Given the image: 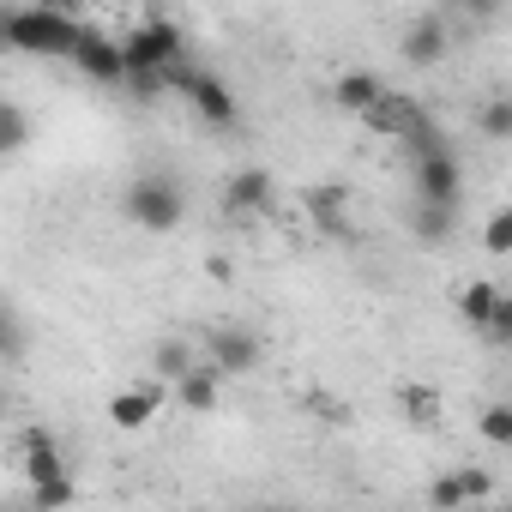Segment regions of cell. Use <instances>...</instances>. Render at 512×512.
<instances>
[{"instance_id":"1","label":"cell","mask_w":512,"mask_h":512,"mask_svg":"<svg viewBox=\"0 0 512 512\" xmlns=\"http://www.w3.org/2000/svg\"><path fill=\"white\" fill-rule=\"evenodd\" d=\"M0 37H7V49H31V55H79L85 43V25L61 7H7L0 13Z\"/></svg>"},{"instance_id":"2","label":"cell","mask_w":512,"mask_h":512,"mask_svg":"<svg viewBox=\"0 0 512 512\" xmlns=\"http://www.w3.org/2000/svg\"><path fill=\"white\" fill-rule=\"evenodd\" d=\"M121 211H127L139 229H151V235H169V229L181 223L187 199H181L175 175H133V181H127V193H121Z\"/></svg>"},{"instance_id":"3","label":"cell","mask_w":512,"mask_h":512,"mask_svg":"<svg viewBox=\"0 0 512 512\" xmlns=\"http://www.w3.org/2000/svg\"><path fill=\"white\" fill-rule=\"evenodd\" d=\"M416 151V199L422 205H458V193H464V169H458V157H452V145L440 139V133H428V139H416L410 145Z\"/></svg>"},{"instance_id":"4","label":"cell","mask_w":512,"mask_h":512,"mask_svg":"<svg viewBox=\"0 0 512 512\" xmlns=\"http://www.w3.org/2000/svg\"><path fill=\"white\" fill-rule=\"evenodd\" d=\"M169 85H181L187 91V103L199 109V121L205 127H217V133H229L235 121H241V103H235V91L217 79V73H205V67H187V61H175L169 67Z\"/></svg>"},{"instance_id":"5","label":"cell","mask_w":512,"mask_h":512,"mask_svg":"<svg viewBox=\"0 0 512 512\" xmlns=\"http://www.w3.org/2000/svg\"><path fill=\"white\" fill-rule=\"evenodd\" d=\"M121 49H127V79L169 73L175 61H187V55H181L187 43H181V31H175L169 19H139V25H133V37H127Z\"/></svg>"},{"instance_id":"6","label":"cell","mask_w":512,"mask_h":512,"mask_svg":"<svg viewBox=\"0 0 512 512\" xmlns=\"http://www.w3.org/2000/svg\"><path fill=\"white\" fill-rule=\"evenodd\" d=\"M25 470H31V500H37V512H61V506L73 500V470L61 464V452H55L49 434H31Z\"/></svg>"},{"instance_id":"7","label":"cell","mask_w":512,"mask_h":512,"mask_svg":"<svg viewBox=\"0 0 512 512\" xmlns=\"http://www.w3.org/2000/svg\"><path fill=\"white\" fill-rule=\"evenodd\" d=\"M175 398V386H163V380H133V386H121L115 398H109V428H121V434H139L163 404Z\"/></svg>"},{"instance_id":"8","label":"cell","mask_w":512,"mask_h":512,"mask_svg":"<svg viewBox=\"0 0 512 512\" xmlns=\"http://www.w3.org/2000/svg\"><path fill=\"white\" fill-rule=\"evenodd\" d=\"M362 121H368L374 133H386V139H410V145L434 133V127H428V109H422L416 97H404V91H386V97H380Z\"/></svg>"},{"instance_id":"9","label":"cell","mask_w":512,"mask_h":512,"mask_svg":"<svg viewBox=\"0 0 512 512\" xmlns=\"http://www.w3.org/2000/svg\"><path fill=\"white\" fill-rule=\"evenodd\" d=\"M446 49H452L446 13H416V19L404 25V37H398V55H404L410 67H440V61H446Z\"/></svg>"},{"instance_id":"10","label":"cell","mask_w":512,"mask_h":512,"mask_svg":"<svg viewBox=\"0 0 512 512\" xmlns=\"http://www.w3.org/2000/svg\"><path fill=\"white\" fill-rule=\"evenodd\" d=\"M73 67H79L91 85H127V49H121L115 37H103V31H85Z\"/></svg>"},{"instance_id":"11","label":"cell","mask_w":512,"mask_h":512,"mask_svg":"<svg viewBox=\"0 0 512 512\" xmlns=\"http://www.w3.org/2000/svg\"><path fill=\"white\" fill-rule=\"evenodd\" d=\"M272 199H278L272 169H241L223 187V217H260V211H272Z\"/></svg>"},{"instance_id":"12","label":"cell","mask_w":512,"mask_h":512,"mask_svg":"<svg viewBox=\"0 0 512 512\" xmlns=\"http://www.w3.org/2000/svg\"><path fill=\"white\" fill-rule=\"evenodd\" d=\"M205 350H211V362L223 368V374H253V368H260V338H253L247 326H223V332H211L205 338Z\"/></svg>"},{"instance_id":"13","label":"cell","mask_w":512,"mask_h":512,"mask_svg":"<svg viewBox=\"0 0 512 512\" xmlns=\"http://www.w3.org/2000/svg\"><path fill=\"white\" fill-rule=\"evenodd\" d=\"M302 205H308V217H314V229H320V235H332V241H350L344 187H308V193H302Z\"/></svg>"},{"instance_id":"14","label":"cell","mask_w":512,"mask_h":512,"mask_svg":"<svg viewBox=\"0 0 512 512\" xmlns=\"http://www.w3.org/2000/svg\"><path fill=\"white\" fill-rule=\"evenodd\" d=\"M380 97H386V85H380L368 67H356V73H338V79H332V103H338V109H350V115H368Z\"/></svg>"},{"instance_id":"15","label":"cell","mask_w":512,"mask_h":512,"mask_svg":"<svg viewBox=\"0 0 512 512\" xmlns=\"http://www.w3.org/2000/svg\"><path fill=\"white\" fill-rule=\"evenodd\" d=\"M500 296L506 290H494V284H458V320L488 338L494 332V314H500Z\"/></svg>"},{"instance_id":"16","label":"cell","mask_w":512,"mask_h":512,"mask_svg":"<svg viewBox=\"0 0 512 512\" xmlns=\"http://www.w3.org/2000/svg\"><path fill=\"white\" fill-rule=\"evenodd\" d=\"M217 386H223V368H217V362H199V368L175 386V404H181V410H211V404H217Z\"/></svg>"},{"instance_id":"17","label":"cell","mask_w":512,"mask_h":512,"mask_svg":"<svg viewBox=\"0 0 512 512\" xmlns=\"http://www.w3.org/2000/svg\"><path fill=\"white\" fill-rule=\"evenodd\" d=\"M476 133H482L488 145H512V91L476 103Z\"/></svg>"},{"instance_id":"18","label":"cell","mask_w":512,"mask_h":512,"mask_svg":"<svg viewBox=\"0 0 512 512\" xmlns=\"http://www.w3.org/2000/svg\"><path fill=\"white\" fill-rule=\"evenodd\" d=\"M193 368H199V362H193V344H187V338H163V344H157V368H151V380L181 386Z\"/></svg>"},{"instance_id":"19","label":"cell","mask_w":512,"mask_h":512,"mask_svg":"<svg viewBox=\"0 0 512 512\" xmlns=\"http://www.w3.org/2000/svg\"><path fill=\"white\" fill-rule=\"evenodd\" d=\"M398 404H404L410 422H440V392L422 386V380H404V386H398Z\"/></svg>"},{"instance_id":"20","label":"cell","mask_w":512,"mask_h":512,"mask_svg":"<svg viewBox=\"0 0 512 512\" xmlns=\"http://www.w3.org/2000/svg\"><path fill=\"white\" fill-rule=\"evenodd\" d=\"M428 506H434V512H458V506H470V482H464V470L434 476V482H428Z\"/></svg>"},{"instance_id":"21","label":"cell","mask_w":512,"mask_h":512,"mask_svg":"<svg viewBox=\"0 0 512 512\" xmlns=\"http://www.w3.org/2000/svg\"><path fill=\"white\" fill-rule=\"evenodd\" d=\"M476 428H482V440H488V446L512 452V404H488V410L476 416Z\"/></svg>"},{"instance_id":"22","label":"cell","mask_w":512,"mask_h":512,"mask_svg":"<svg viewBox=\"0 0 512 512\" xmlns=\"http://www.w3.org/2000/svg\"><path fill=\"white\" fill-rule=\"evenodd\" d=\"M482 247H488V253H512V205H500V211L482 223Z\"/></svg>"},{"instance_id":"23","label":"cell","mask_w":512,"mask_h":512,"mask_svg":"<svg viewBox=\"0 0 512 512\" xmlns=\"http://www.w3.org/2000/svg\"><path fill=\"white\" fill-rule=\"evenodd\" d=\"M25 133H31V127H25V109H19V103H0V151H19Z\"/></svg>"},{"instance_id":"24","label":"cell","mask_w":512,"mask_h":512,"mask_svg":"<svg viewBox=\"0 0 512 512\" xmlns=\"http://www.w3.org/2000/svg\"><path fill=\"white\" fill-rule=\"evenodd\" d=\"M446 229H452V211H446V205H422V199H416V235H428V241H434V235H446Z\"/></svg>"},{"instance_id":"25","label":"cell","mask_w":512,"mask_h":512,"mask_svg":"<svg viewBox=\"0 0 512 512\" xmlns=\"http://www.w3.org/2000/svg\"><path fill=\"white\" fill-rule=\"evenodd\" d=\"M494 350H512V290L500 296V314H494V332H488Z\"/></svg>"},{"instance_id":"26","label":"cell","mask_w":512,"mask_h":512,"mask_svg":"<svg viewBox=\"0 0 512 512\" xmlns=\"http://www.w3.org/2000/svg\"><path fill=\"white\" fill-rule=\"evenodd\" d=\"M500 512H512V506H500Z\"/></svg>"}]
</instances>
